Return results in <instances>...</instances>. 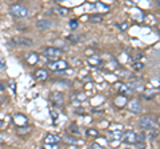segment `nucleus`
Segmentation results:
<instances>
[{
    "label": "nucleus",
    "instance_id": "nucleus-30",
    "mask_svg": "<svg viewBox=\"0 0 160 149\" xmlns=\"http://www.w3.org/2000/svg\"><path fill=\"white\" fill-rule=\"evenodd\" d=\"M120 28H123V29H126L128 26H127V23H124V24H120V26H119Z\"/></svg>",
    "mask_w": 160,
    "mask_h": 149
},
{
    "label": "nucleus",
    "instance_id": "nucleus-29",
    "mask_svg": "<svg viewBox=\"0 0 160 149\" xmlns=\"http://www.w3.org/2000/svg\"><path fill=\"white\" fill-rule=\"evenodd\" d=\"M92 147H93L95 149H102V148H103L102 145H99V144H93V145H92Z\"/></svg>",
    "mask_w": 160,
    "mask_h": 149
},
{
    "label": "nucleus",
    "instance_id": "nucleus-36",
    "mask_svg": "<svg viewBox=\"0 0 160 149\" xmlns=\"http://www.w3.org/2000/svg\"><path fill=\"white\" fill-rule=\"evenodd\" d=\"M56 2H62V0H56Z\"/></svg>",
    "mask_w": 160,
    "mask_h": 149
},
{
    "label": "nucleus",
    "instance_id": "nucleus-22",
    "mask_svg": "<svg viewBox=\"0 0 160 149\" xmlns=\"http://www.w3.org/2000/svg\"><path fill=\"white\" fill-rule=\"evenodd\" d=\"M86 135L87 137H98L99 136V132L96 131V129H92V128H89L86 131Z\"/></svg>",
    "mask_w": 160,
    "mask_h": 149
},
{
    "label": "nucleus",
    "instance_id": "nucleus-21",
    "mask_svg": "<svg viewBox=\"0 0 160 149\" xmlns=\"http://www.w3.org/2000/svg\"><path fill=\"white\" fill-rule=\"evenodd\" d=\"M102 63H103V61L100 60L98 56H95V55H92V57L89 59V64H91V65H100Z\"/></svg>",
    "mask_w": 160,
    "mask_h": 149
},
{
    "label": "nucleus",
    "instance_id": "nucleus-26",
    "mask_svg": "<svg viewBox=\"0 0 160 149\" xmlns=\"http://www.w3.org/2000/svg\"><path fill=\"white\" fill-rule=\"evenodd\" d=\"M69 28H71V29H76L78 28V22L76 20H69Z\"/></svg>",
    "mask_w": 160,
    "mask_h": 149
},
{
    "label": "nucleus",
    "instance_id": "nucleus-20",
    "mask_svg": "<svg viewBox=\"0 0 160 149\" xmlns=\"http://www.w3.org/2000/svg\"><path fill=\"white\" fill-rule=\"evenodd\" d=\"M102 20H103V16L99 13H95V15H91V16H89V22H92V23H100Z\"/></svg>",
    "mask_w": 160,
    "mask_h": 149
},
{
    "label": "nucleus",
    "instance_id": "nucleus-11",
    "mask_svg": "<svg viewBox=\"0 0 160 149\" xmlns=\"http://www.w3.org/2000/svg\"><path fill=\"white\" fill-rule=\"evenodd\" d=\"M35 79H36L38 81H46L48 79V72L46 71V69L40 68V69H38V71L35 72Z\"/></svg>",
    "mask_w": 160,
    "mask_h": 149
},
{
    "label": "nucleus",
    "instance_id": "nucleus-7",
    "mask_svg": "<svg viewBox=\"0 0 160 149\" xmlns=\"http://www.w3.org/2000/svg\"><path fill=\"white\" fill-rule=\"evenodd\" d=\"M127 107H128L129 111L133 112V113H139L142 111V103H140V100H138V99H133V100L127 103Z\"/></svg>",
    "mask_w": 160,
    "mask_h": 149
},
{
    "label": "nucleus",
    "instance_id": "nucleus-27",
    "mask_svg": "<svg viewBox=\"0 0 160 149\" xmlns=\"http://www.w3.org/2000/svg\"><path fill=\"white\" fill-rule=\"evenodd\" d=\"M143 67H144L143 63H133V65H132V68L133 69H138V71H139V69H142Z\"/></svg>",
    "mask_w": 160,
    "mask_h": 149
},
{
    "label": "nucleus",
    "instance_id": "nucleus-31",
    "mask_svg": "<svg viewBox=\"0 0 160 149\" xmlns=\"http://www.w3.org/2000/svg\"><path fill=\"white\" fill-rule=\"evenodd\" d=\"M156 124H158V125H159V127H160V116H159V117H158V118H156Z\"/></svg>",
    "mask_w": 160,
    "mask_h": 149
},
{
    "label": "nucleus",
    "instance_id": "nucleus-6",
    "mask_svg": "<svg viewBox=\"0 0 160 149\" xmlns=\"http://www.w3.org/2000/svg\"><path fill=\"white\" fill-rule=\"evenodd\" d=\"M13 123L16 124L18 128H23V127H27L28 118L27 116L22 115V113H16V115H13Z\"/></svg>",
    "mask_w": 160,
    "mask_h": 149
},
{
    "label": "nucleus",
    "instance_id": "nucleus-32",
    "mask_svg": "<svg viewBox=\"0 0 160 149\" xmlns=\"http://www.w3.org/2000/svg\"><path fill=\"white\" fill-rule=\"evenodd\" d=\"M2 142H4V138H3L2 135H0V144H2Z\"/></svg>",
    "mask_w": 160,
    "mask_h": 149
},
{
    "label": "nucleus",
    "instance_id": "nucleus-5",
    "mask_svg": "<svg viewBox=\"0 0 160 149\" xmlns=\"http://www.w3.org/2000/svg\"><path fill=\"white\" fill-rule=\"evenodd\" d=\"M122 140L126 144H136L138 142V135L133 131H126L122 135Z\"/></svg>",
    "mask_w": 160,
    "mask_h": 149
},
{
    "label": "nucleus",
    "instance_id": "nucleus-1",
    "mask_svg": "<svg viewBox=\"0 0 160 149\" xmlns=\"http://www.w3.org/2000/svg\"><path fill=\"white\" fill-rule=\"evenodd\" d=\"M9 11H11L12 13V16L13 17H19V19H22V17H27L28 16V8L26 6H23V4H20V3H16V4H12L11 8H9Z\"/></svg>",
    "mask_w": 160,
    "mask_h": 149
},
{
    "label": "nucleus",
    "instance_id": "nucleus-8",
    "mask_svg": "<svg viewBox=\"0 0 160 149\" xmlns=\"http://www.w3.org/2000/svg\"><path fill=\"white\" fill-rule=\"evenodd\" d=\"M51 103L55 107H63L64 104V99L62 93H52L51 95Z\"/></svg>",
    "mask_w": 160,
    "mask_h": 149
},
{
    "label": "nucleus",
    "instance_id": "nucleus-28",
    "mask_svg": "<svg viewBox=\"0 0 160 149\" xmlns=\"http://www.w3.org/2000/svg\"><path fill=\"white\" fill-rule=\"evenodd\" d=\"M4 68H6V60L0 59V69H4Z\"/></svg>",
    "mask_w": 160,
    "mask_h": 149
},
{
    "label": "nucleus",
    "instance_id": "nucleus-9",
    "mask_svg": "<svg viewBox=\"0 0 160 149\" xmlns=\"http://www.w3.org/2000/svg\"><path fill=\"white\" fill-rule=\"evenodd\" d=\"M118 91L120 95H124V96H128V95H132V89L128 87V84H122V83H118Z\"/></svg>",
    "mask_w": 160,
    "mask_h": 149
},
{
    "label": "nucleus",
    "instance_id": "nucleus-34",
    "mask_svg": "<svg viewBox=\"0 0 160 149\" xmlns=\"http://www.w3.org/2000/svg\"><path fill=\"white\" fill-rule=\"evenodd\" d=\"M3 125V121H0V127H2Z\"/></svg>",
    "mask_w": 160,
    "mask_h": 149
},
{
    "label": "nucleus",
    "instance_id": "nucleus-12",
    "mask_svg": "<svg viewBox=\"0 0 160 149\" xmlns=\"http://www.w3.org/2000/svg\"><path fill=\"white\" fill-rule=\"evenodd\" d=\"M128 87L132 89V91H138V92H140V91H144V84L140 81V80H133V81H131L128 84Z\"/></svg>",
    "mask_w": 160,
    "mask_h": 149
},
{
    "label": "nucleus",
    "instance_id": "nucleus-24",
    "mask_svg": "<svg viewBox=\"0 0 160 149\" xmlns=\"http://www.w3.org/2000/svg\"><path fill=\"white\" fill-rule=\"evenodd\" d=\"M64 140H66L68 144H78L79 142L76 138H73L72 136H64Z\"/></svg>",
    "mask_w": 160,
    "mask_h": 149
},
{
    "label": "nucleus",
    "instance_id": "nucleus-23",
    "mask_svg": "<svg viewBox=\"0 0 160 149\" xmlns=\"http://www.w3.org/2000/svg\"><path fill=\"white\" fill-rule=\"evenodd\" d=\"M147 131H149V132H148V135H147V133H146V135H147L149 138H151V140H153V138H155V137H156V136L159 135V132H158V131H155V128L147 129Z\"/></svg>",
    "mask_w": 160,
    "mask_h": 149
},
{
    "label": "nucleus",
    "instance_id": "nucleus-16",
    "mask_svg": "<svg viewBox=\"0 0 160 149\" xmlns=\"http://www.w3.org/2000/svg\"><path fill=\"white\" fill-rule=\"evenodd\" d=\"M68 132L71 133V135H75V136H80V128L76 125V124H71V125L68 127Z\"/></svg>",
    "mask_w": 160,
    "mask_h": 149
},
{
    "label": "nucleus",
    "instance_id": "nucleus-10",
    "mask_svg": "<svg viewBox=\"0 0 160 149\" xmlns=\"http://www.w3.org/2000/svg\"><path fill=\"white\" fill-rule=\"evenodd\" d=\"M52 23L49 20H46V19H42V20H38L36 22V28L40 29V31H47L48 28H51Z\"/></svg>",
    "mask_w": 160,
    "mask_h": 149
},
{
    "label": "nucleus",
    "instance_id": "nucleus-17",
    "mask_svg": "<svg viewBox=\"0 0 160 149\" xmlns=\"http://www.w3.org/2000/svg\"><path fill=\"white\" fill-rule=\"evenodd\" d=\"M126 104H127V99H126V96L120 95V96H118L116 99H115V105H118V107H124Z\"/></svg>",
    "mask_w": 160,
    "mask_h": 149
},
{
    "label": "nucleus",
    "instance_id": "nucleus-19",
    "mask_svg": "<svg viewBox=\"0 0 160 149\" xmlns=\"http://www.w3.org/2000/svg\"><path fill=\"white\" fill-rule=\"evenodd\" d=\"M158 92L159 91H155V89H151V91H146V92H143V97H146V99H152L158 95Z\"/></svg>",
    "mask_w": 160,
    "mask_h": 149
},
{
    "label": "nucleus",
    "instance_id": "nucleus-13",
    "mask_svg": "<svg viewBox=\"0 0 160 149\" xmlns=\"http://www.w3.org/2000/svg\"><path fill=\"white\" fill-rule=\"evenodd\" d=\"M62 138L56 135H52V133H48V135L44 137V144H58Z\"/></svg>",
    "mask_w": 160,
    "mask_h": 149
},
{
    "label": "nucleus",
    "instance_id": "nucleus-25",
    "mask_svg": "<svg viewBox=\"0 0 160 149\" xmlns=\"http://www.w3.org/2000/svg\"><path fill=\"white\" fill-rule=\"evenodd\" d=\"M80 40V37L76 36V35H69L68 36V41H71V43H78Z\"/></svg>",
    "mask_w": 160,
    "mask_h": 149
},
{
    "label": "nucleus",
    "instance_id": "nucleus-33",
    "mask_svg": "<svg viewBox=\"0 0 160 149\" xmlns=\"http://www.w3.org/2000/svg\"><path fill=\"white\" fill-rule=\"evenodd\" d=\"M156 3L159 4V6H160V0H156Z\"/></svg>",
    "mask_w": 160,
    "mask_h": 149
},
{
    "label": "nucleus",
    "instance_id": "nucleus-35",
    "mask_svg": "<svg viewBox=\"0 0 160 149\" xmlns=\"http://www.w3.org/2000/svg\"><path fill=\"white\" fill-rule=\"evenodd\" d=\"M158 28H159V31H160V23H159V26H158Z\"/></svg>",
    "mask_w": 160,
    "mask_h": 149
},
{
    "label": "nucleus",
    "instance_id": "nucleus-4",
    "mask_svg": "<svg viewBox=\"0 0 160 149\" xmlns=\"http://www.w3.org/2000/svg\"><path fill=\"white\" fill-rule=\"evenodd\" d=\"M44 55L49 59H59L63 55V51L60 48H56V47H48V48L44 49Z\"/></svg>",
    "mask_w": 160,
    "mask_h": 149
},
{
    "label": "nucleus",
    "instance_id": "nucleus-3",
    "mask_svg": "<svg viewBox=\"0 0 160 149\" xmlns=\"http://www.w3.org/2000/svg\"><path fill=\"white\" fill-rule=\"evenodd\" d=\"M155 124H156V121H155L151 116H143V117H140V120H139V125L143 129L155 128Z\"/></svg>",
    "mask_w": 160,
    "mask_h": 149
},
{
    "label": "nucleus",
    "instance_id": "nucleus-2",
    "mask_svg": "<svg viewBox=\"0 0 160 149\" xmlns=\"http://www.w3.org/2000/svg\"><path fill=\"white\" fill-rule=\"evenodd\" d=\"M48 68L51 69V71H64V69L68 68V63L64 61V60H60V59H58V60H53V61H49L48 63Z\"/></svg>",
    "mask_w": 160,
    "mask_h": 149
},
{
    "label": "nucleus",
    "instance_id": "nucleus-15",
    "mask_svg": "<svg viewBox=\"0 0 160 149\" xmlns=\"http://www.w3.org/2000/svg\"><path fill=\"white\" fill-rule=\"evenodd\" d=\"M53 12L56 13V15H59V16L66 17V16H68V15H69V9L68 8H64V7H56Z\"/></svg>",
    "mask_w": 160,
    "mask_h": 149
},
{
    "label": "nucleus",
    "instance_id": "nucleus-18",
    "mask_svg": "<svg viewBox=\"0 0 160 149\" xmlns=\"http://www.w3.org/2000/svg\"><path fill=\"white\" fill-rule=\"evenodd\" d=\"M19 43L18 44H22V46H24V47H31L32 46V40H31V39H27V37H20L19 39Z\"/></svg>",
    "mask_w": 160,
    "mask_h": 149
},
{
    "label": "nucleus",
    "instance_id": "nucleus-14",
    "mask_svg": "<svg viewBox=\"0 0 160 149\" xmlns=\"http://www.w3.org/2000/svg\"><path fill=\"white\" fill-rule=\"evenodd\" d=\"M27 63L29 64V65H35L38 61H39V55L36 53V52H29L28 55H27Z\"/></svg>",
    "mask_w": 160,
    "mask_h": 149
}]
</instances>
